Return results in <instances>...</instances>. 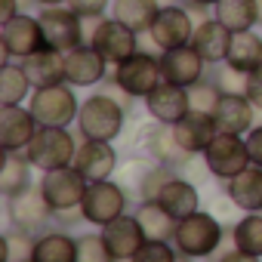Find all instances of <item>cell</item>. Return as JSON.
<instances>
[{
	"mask_svg": "<svg viewBox=\"0 0 262 262\" xmlns=\"http://www.w3.org/2000/svg\"><path fill=\"white\" fill-rule=\"evenodd\" d=\"M34 93V83L28 80L25 68L13 59H4V71H0V105H22L25 96Z\"/></svg>",
	"mask_w": 262,
	"mask_h": 262,
	"instance_id": "33",
	"label": "cell"
},
{
	"mask_svg": "<svg viewBox=\"0 0 262 262\" xmlns=\"http://www.w3.org/2000/svg\"><path fill=\"white\" fill-rule=\"evenodd\" d=\"M188 96H191V111H204V114H213L219 99H222V90L216 86V80H198L194 86H188Z\"/></svg>",
	"mask_w": 262,
	"mask_h": 262,
	"instance_id": "36",
	"label": "cell"
},
{
	"mask_svg": "<svg viewBox=\"0 0 262 262\" xmlns=\"http://www.w3.org/2000/svg\"><path fill=\"white\" fill-rule=\"evenodd\" d=\"M216 262H259V256H250V253H244V250L231 247V250H225Z\"/></svg>",
	"mask_w": 262,
	"mask_h": 262,
	"instance_id": "44",
	"label": "cell"
},
{
	"mask_svg": "<svg viewBox=\"0 0 262 262\" xmlns=\"http://www.w3.org/2000/svg\"><path fill=\"white\" fill-rule=\"evenodd\" d=\"M231 247L262 259V213H247L231 228Z\"/></svg>",
	"mask_w": 262,
	"mask_h": 262,
	"instance_id": "34",
	"label": "cell"
},
{
	"mask_svg": "<svg viewBox=\"0 0 262 262\" xmlns=\"http://www.w3.org/2000/svg\"><path fill=\"white\" fill-rule=\"evenodd\" d=\"M28 161L37 167V170H59V167H68L74 164V155H77V142L74 136L68 133V126H37L34 139L28 142L25 148Z\"/></svg>",
	"mask_w": 262,
	"mask_h": 262,
	"instance_id": "3",
	"label": "cell"
},
{
	"mask_svg": "<svg viewBox=\"0 0 262 262\" xmlns=\"http://www.w3.org/2000/svg\"><path fill=\"white\" fill-rule=\"evenodd\" d=\"M0 47H4V59H25L37 50L47 47L43 40V28L37 16H28L25 10L19 16H13L10 22L0 25Z\"/></svg>",
	"mask_w": 262,
	"mask_h": 262,
	"instance_id": "10",
	"label": "cell"
},
{
	"mask_svg": "<svg viewBox=\"0 0 262 262\" xmlns=\"http://www.w3.org/2000/svg\"><path fill=\"white\" fill-rule=\"evenodd\" d=\"M247 148H250V161L256 167H262V123L247 133Z\"/></svg>",
	"mask_w": 262,
	"mask_h": 262,
	"instance_id": "42",
	"label": "cell"
},
{
	"mask_svg": "<svg viewBox=\"0 0 262 262\" xmlns=\"http://www.w3.org/2000/svg\"><path fill=\"white\" fill-rule=\"evenodd\" d=\"M129 96H136V99H145L161 80V56H151L145 50L133 53L129 59H123L120 65H114V74H111Z\"/></svg>",
	"mask_w": 262,
	"mask_h": 262,
	"instance_id": "8",
	"label": "cell"
},
{
	"mask_svg": "<svg viewBox=\"0 0 262 262\" xmlns=\"http://www.w3.org/2000/svg\"><path fill=\"white\" fill-rule=\"evenodd\" d=\"M77 262H117L102 234H80L77 237Z\"/></svg>",
	"mask_w": 262,
	"mask_h": 262,
	"instance_id": "38",
	"label": "cell"
},
{
	"mask_svg": "<svg viewBox=\"0 0 262 262\" xmlns=\"http://www.w3.org/2000/svg\"><path fill=\"white\" fill-rule=\"evenodd\" d=\"M247 96H250V102L262 111V65L250 74V83H247Z\"/></svg>",
	"mask_w": 262,
	"mask_h": 262,
	"instance_id": "43",
	"label": "cell"
},
{
	"mask_svg": "<svg viewBox=\"0 0 262 262\" xmlns=\"http://www.w3.org/2000/svg\"><path fill=\"white\" fill-rule=\"evenodd\" d=\"M173 129H176V139H179V145L188 151V155H204L207 151V145L216 139V120H213V114H204V111H188L179 123H173Z\"/></svg>",
	"mask_w": 262,
	"mask_h": 262,
	"instance_id": "22",
	"label": "cell"
},
{
	"mask_svg": "<svg viewBox=\"0 0 262 262\" xmlns=\"http://www.w3.org/2000/svg\"><path fill=\"white\" fill-rule=\"evenodd\" d=\"M37 185H40L47 204L53 207V213H68V210H80L83 194L90 188V179L74 164H68L59 170H47Z\"/></svg>",
	"mask_w": 262,
	"mask_h": 262,
	"instance_id": "5",
	"label": "cell"
},
{
	"mask_svg": "<svg viewBox=\"0 0 262 262\" xmlns=\"http://www.w3.org/2000/svg\"><path fill=\"white\" fill-rule=\"evenodd\" d=\"M207 59L191 47H176V50H161V74L167 83H176V86H194L198 80H204L207 74Z\"/></svg>",
	"mask_w": 262,
	"mask_h": 262,
	"instance_id": "14",
	"label": "cell"
},
{
	"mask_svg": "<svg viewBox=\"0 0 262 262\" xmlns=\"http://www.w3.org/2000/svg\"><path fill=\"white\" fill-rule=\"evenodd\" d=\"M228 201L244 213H262V167L250 164L244 173L225 182Z\"/></svg>",
	"mask_w": 262,
	"mask_h": 262,
	"instance_id": "25",
	"label": "cell"
},
{
	"mask_svg": "<svg viewBox=\"0 0 262 262\" xmlns=\"http://www.w3.org/2000/svg\"><path fill=\"white\" fill-rule=\"evenodd\" d=\"M158 204H161L164 210H170L176 219H185V216H191V213L201 210V194H198V188H194L188 179L173 176V179L161 188Z\"/></svg>",
	"mask_w": 262,
	"mask_h": 262,
	"instance_id": "26",
	"label": "cell"
},
{
	"mask_svg": "<svg viewBox=\"0 0 262 262\" xmlns=\"http://www.w3.org/2000/svg\"><path fill=\"white\" fill-rule=\"evenodd\" d=\"M19 65L25 68V74L34 83V90L53 86V83H65V53H59L53 47H43V50L19 59Z\"/></svg>",
	"mask_w": 262,
	"mask_h": 262,
	"instance_id": "23",
	"label": "cell"
},
{
	"mask_svg": "<svg viewBox=\"0 0 262 262\" xmlns=\"http://www.w3.org/2000/svg\"><path fill=\"white\" fill-rule=\"evenodd\" d=\"M158 13H161L158 0H114V4H111V16L120 19L123 25H129L136 34L151 31Z\"/></svg>",
	"mask_w": 262,
	"mask_h": 262,
	"instance_id": "29",
	"label": "cell"
},
{
	"mask_svg": "<svg viewBox=\"0 0 262 262\" xmlns=\"http://www.w3.org/2000/svg\"><path fill=\"white\" fill-rule=\"evenodd\" d=\"M231 37H234V31H228L216 16H210V19L198 22L194 37H191V47H194L210 65H219V62H225V56H228Z\"/></svg>",
	"mask_w": 262,
	"mask_h": 262,
	"instance_id": "24",
	"label": "cell"
},
{
	"mask_svg": "<svg viewBox=\"0 0 262 262\" xmlns=\"http://www.w3.org/2000/svg\"><path fill=\"white\" fill-rule=\"evenodd\" d=\"M22 13V0H0V22H10Z\"/></svg>",
	"mask_w": 262,
	"mask_h": 262,
	"instance_id": "45",
	"label": "cell"
},
{
	"mask_svg": "<svg viewBox=\"0 0 262 262\" xmlns=\"http://www.w3.org/2000/svg\"><path fill=\"white\" fill-rule=\"evenodd\" d=\"M34 262H77V237L68 231H40L34 241Z\"/></svg>",
	"mask_w": 262,
	"mask_h": 262,
	"instance_id": "28",
	"label": "cell"
},
{
	"mask_svg": "<svg viewBox=\"0 0 262 262\" xmlns=\"http://www.w3.org/2000/svg\"><path fill=\"white\" fill-rule=\"evenodd\" d=\"M31 170H34V164L28 161L25 151H7L4 170H0V191H4V198L28 191L31 188Z\"/></svg>",
	"mask_w": 262,
	"mask_h": 262,
	"instance_id": "32",
	"label": "cell"
},
{
	"mask_svg": "<svg viewBox=\"0 0 262 262\" xmlns=\"http://www.w3.org/2000/svg\"><path fill=\"white\" fill-rule=\"evenodd\" d=\"M37 117L25 105H0V148L7 151H25L28 142L37 133Z\"/></svg>",
	"mask_w": 262,
	"mask_h": 262,
	"instance_id": "16",
	"label": "cell"
},
{
	"mask_svg": "<svg viewBox=\"0 0 262 262\" xmlns=\"http://www.w3.org/2000/svg\"><path fill=\"white\" fill-rule=\"evenodd\" d=\"M102 237H105V244H108V250H111V256L117 262H129L142 250V244L148 241L145 231H142V225H139V219H136V213L133 216L120 213L117 219H111L108 225H102Z\"/></svg>",
	"mask_w": 262,
	"mask_h": 262,
	"instance_id": "17",
	"label": "cell"
},
{
	"mask_svg": "<svg viewBox=\"0 0 262 262\" xmlns=\"http://www.w3.org/2000/svg\"><path fill=\"white\" fill-rule=\"evenodd\" d=\"M31 114L37 117L40 126H68L71 120H77L80 102L74 96V86L65 83H53V86H40L31 93L28 99Z\"/></svg>",
	"mask_w": 262,
	"mask_h": 262,
	"instance_id": "4",
	"label": "cell"
},
{
	"mask_svg": "<svg viewBox=\"0 0 262 262\" xmlns=\"http://www.w3.org/2000/svg\"><path fill=\"white\" fill-rule=\"evenodd\" d=\"M256 4H259V25H262V0H256Z\"/></svg>",
	"mask_w": 262,
	"mask_h": 262,
	"instance_id": "49",
	"label": "cell"
},
{
	"mask_svg": "<svg viewBox=\"0 0 262 262\" xmlns=\"http://www.w3.org/2000/svg\"><path fill=\"white\" fill-rule=\"evenodd\" d=\"M222 237H225L222 222H219L216 216L198 210V213H191V216H185V219L176 222L173 244H176L179 253H185V256H191V259H210V256L219 250Z\"/></svg>",
	"mask_w": 262,
	"mask_h": 262,
	"instance_id": "2",
	"label": "cell"
},
{
	"mask_svg": "<svg viewBox=\"0 0 262 262\" xmlns=\"http://www.w3.org/2000/svg\"><path fill=\"white\" fill-rule=\"evenodd\" d=\"M225 62L234 65L237 71L253 74V71L262 65V34H256L253 28H250V31H237V34L231 37V47H228Z\"/></svg>",
	"mask_w": 262,
	"mask_h": 262,
	"instance_id": "30",
	"label": "cell"
},
{
	"mask_svg": "<svg viewBox=\"0 0 262 262\" xmlns=\"http://www.w3.org/2000/svg\"><path fill=\"white\" fill-rule=\"evenodd\" d=\"M129 262H179V250L173 241H145Z\"/></svg>",
	"mask_w": 262,
	"mask_h": 262,
	"instance_id": "39",
	"label": "cell"
},
{
	"mask_svg": "<svg viewBox=\"0 0 262 262\" xmlns=\"http://www.w3.org/2000/svg\"><path fill=\"white\" fill-rule=\"evenodd\" d=\"M194 28L198 25L191 19V10L182 7V4H173V7H161V13L155 16V25H151L148 37L155 40L158 50H176V47L191 43Z\"/></svg>",
	"mask_w": 262,
	"mask_h": 262,
	"instance_id": "11",
	"label": "cell"
},
{
	"mask_svg": "<svg viewBox=\"0 0 262 262\" xmlns=\"http://www.w3.org/2000/svg\"><path fill=\"white\" fill-rule=\"evenodd\" d=\"M176 176V170L173 167H167V164H151L148 167V173H145V179H142V185H139V201H158V194H161V188L170 182Z\"/></svg>",
	"mask_w": 262,
	"mask_h": 262,
	"instance_id": "37",
	"label": "cell"
},
{
	"mask_svg": "<svg viewBox=\"0 0 262 262\" xmlns=\"http://www.w3.org/2000/svg\"><path fill=\"white\" fill-rule=\"evenodd\" d=\"M120 213H126V188L111 182V179H102V182H90L86 194H83V204H80V216L90 222V225H108L111 219H117Z\"/></svg>",
	"mask_w": 262,
	"mask_h": 262,
	"instance_id": "9",
	"label": "cell"
},
{
	"mask_svg": "<svg viewBox=\"0 0 262 262\" xmlns=\"http://www.w3.org/2000/svg\"><path fill=\"white\" fill-rule=\"evenodd\" d=\"M90 43H93L111 65H120L123 59H129L133 53H139V34L129 28V25H123L120 19H114V16H108V19L99 22V28L93 31Z\"/></svg>",
	"mask_w": 262,
	"mask_h": 262,
	"instance_id": "12",
	"label": "cell"
},
{
	"mask_svg": "<svg viewBox=\"0 0 262 262\" xmlns=\"http://www.w3.org/2000/svg\"><path fill=\"white\" fill-rule=\"evenodd\" d=\"M7 213H10V222H13L16 228L31 231V234L47 231V222L53 219V207L47 204L40 185H31L28 191L7 198Z\"/></svg>",
	"mask_w": 262,
	"mask_h": 262,
	"instance_id": "13",
	"label": "cell"
},
{
	"mask_svg": "<svg viewBox=\"0 0 262 262\" xmlns=\"http://www.w3.org/2000/svg\"><path fill=\"white\" fill-rule=\"evenodd\" d=\"M37 19H40L47 47H53L59 53H68V50L86 43V37H83V16L74 13L68 4H62V7H40Z\"/></svg>",
	"mask_w": 262,
	"mask_h": 262,
	"instance_id": "7",
	"label": "cell"
},
{
	"mask_svg": "<svg viewBox=\"0 0 262 262\" xmlns=\"http://www.w3.org/2000/svg\"><path fill=\"white\" fill-rule=\"evenodd\" d=\"M145 108L151 114V120L158 123H179L188 111H191V96L185 86H176V83H167L161 80L148 96H145Z\"/></svg>",
	"mask_w": 262,
	"mask_h": 262,
	"instance_id": "18",
	"label": "cell"
},
{
	"mask_svg": "<svg viewBox=\"0 0 262 262\" xmlns=\"http://www.w3.org/2000/svg\"><path fill=\"white\" fill-rule=\"evenodd\" d=\"M161 7H173V4H179V0H158Z\"/></svg>",
	"mask_w": 262,
	"mask_h": 262,
	"instance_id": "48",
	"label": "cell"
},
{
	"mask_svg": "<svg viewBox=\"0 0 262 262\" xmlns=\"http://www.w3.org/2000/svg\"><path fill=\"white\" fill-rule=\"evenodd\" d=\"M126 108L108 96L105 90L102 93H93L90 99L80 102V111H77V133L80 139H102V142H111L123 133V123H126Z\"/></svg>",
	"mask_w": 262,
	"mask_h": 262,
	"instance_id": "1",
	"label": "cell"
},
{
	"mask_svg": "<svg viewBox=\"0 0 262 262\" xmlns=\"http://www.w3.org/2000/svg\"><path fill=\"white\" fill-rule=\"evenodd\" d=\"M108 59L93 47V43H80L74 50L65 53V80L71 86H96L108 80Z\"/></svg>",
	"mask_w": 262,
	"mask_h": 262,
	"instance_id": "15",
	"label": "cell"
},
{
	"mask_svg": "<svg viewBox=\"0 0 262 262\" xmlns=\"http://www.w3.org/2000/svg\"><path fill=\"white\" fill-rule=\"evenodd\" d=\"M213 16L234 34L250 31L259 25V4L256 0H219L213 7Z\"/></svg>",
	"mask_w": 262,
	"mask_h": 262,
	"instance_id": "31",
	"label": "cell"
},
{
	"mask_svg": "<svg viewBox=\"0 0 262 262\" xmlns=\"http://www.w3.org/2000/svg\"><path fill=\"white\" fill-rule=\"evenodd\" d=\"M136 219H139V225H142V231H145L148 241H173L176 222H179V219H176L170 210H164L158 201H139Z\"/></svg>",
	"mask_w": 262,
	"mask_h": 262,
	"instance_id": "27",
	"label": "cell"
},
{
	"mask_svg": "<svg viewBox=\"0 0 262 262\" xmlns=\"http://www.w3.org/2000/svg\"><path fill=\"white\" fill-rule=\"evenodd\" d=\"M145 151H148L151 161L167 164V167H173V170H182V167L191 164V158H194V155H188V151L179 145L176 129H173L170 123H158V120H155V126H148V133H145Z\"/></svg>",
	"mask_w": 262,
	"mask_h": 262,
	"instance_id": "21",
	"label": "cell"
},
{
	"mask_svg": "<svg viewBox=\"0 0 262 262\" xmlns=\"http://www.w3.org/2000/svg\"><path fill=\"white\" fill-rule=\"evenodd\" d=\"M213 80H216V86H219L222 93H244V96H247L250 74H247V71H237V68H234V65H228V62H219V68H216Z\"/></svg>",
	"mask_w": 262,
	"mask_h": 262,
	"instance_id": "40",
	"label": "cell"
},
{
	"mask_svg": "<svg viewBox=\"0 0 262 262\" xmlns=\"http://www.w3.org/2000/svg\"><path fill=\"white\" fill-rule=\"evenodd\" d=\"M216 4H219V0H185V7H188L191 13H194V10H198V13H204V10H213Z\"/></svg>",
	"mask_w": 262,
	"mask_h": 262,
	"instance_id": "46",
	"label": "cell"
},
{
	"mask_svg": "<svg viewBox=\"0 0 262 262\" xmlns=\"http://www.w3.org/2000/svg\"><path fill=\"white\" fill-rule=\"evenodd\" d=\"M34 234L22 228H10L4 234V262H34Z\"/></svg>",
	"mask_w": 262,
	"mask_h": 262,
	"instance_id": "35",
	"label": "cell"
},
{
	"mask_svg": "<svg viewBox=\"0 0 262 262\" xmlns=\"http://www.w3.org/2000/svg\"><path fill=\"white\" fill-rule=\"evenodd\" d=\"M250 148H247V139H241L237 133H216V139L207 145L204 151V167L210 176L228 182L234 179L237 173H244L250 167Z\"/></svg>",
	"mask_w": 262,
	"mask_h": 262,
	"instance_id": "6",
	"label": "cell"
},
{
	"mask_svg": "<svg viewBox=\"0 0 262 262\" xmlns=\"http://www.w3.org/2000/svg\"><path fill=\"white\" fill-rule=\"evenodd\" d=\"M74 167H77L90 182L111 179L114 170H117V151H114L111 142H102V139H83V142L77 145Z\"/></svg>",
	"mask_w": 262,
	"mask_h": 262,
	"instance_id": "20",
	"label": "cell"
},
{
	"mask_svg": "<svg viewBox=\"0 0 262 262\" xmlns=\"http://www.w3.org/2000/svg\"><path fill=\"white\" fill-rule=\"evenodd\" d=\"M114 4V0H68V7L74 13H80L83 19L86 16H105V10Z\"/></svg>",
	"mask_w": 262,
	"mask_h": 262,
	"instance_id": "41",
	"label": "cell"
},
{
	"mask_svg": "<svg viewBox=\"0 0 262 262\" xmlns=\"http://www.w3.org/2000/svg\"><path fill=\"white\" fill-rule=\"evenodd\" d=\"M37 7H62V4H68V0H34Z\"/></svg>",
	"mask_w": 262,
	"mask_h": 262,
	"instance_id": "47",
	"label": "cell"
},
{
	"mask_svg": "<svg viewBox=\"0 0 262 262\" xmlns=\"http://www.w3.org/2000/svg\"><path fill=\"white\" fill-rule=\"evenodd\" d=\"M256 105L250 102V96L244 93H222L216 111H213V120H216V129L219 133H237V136H247L250 129L256 126Z\"/></svg>",
	"mask_w": 262,
	"mask_h": 262,
	"instance_id": "19",
	"label": "cell"
}]
</instances>
